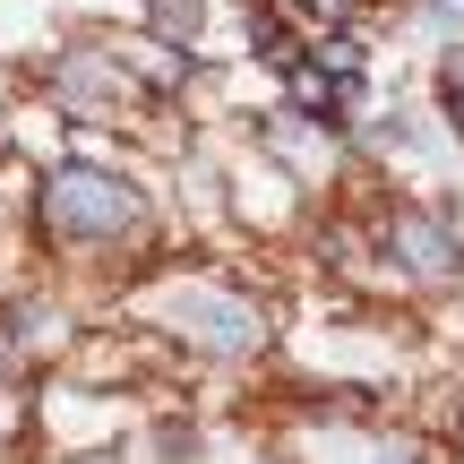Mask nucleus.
<instances>
[{"mask_svg":"<svg viewBox=\"0 0 464 464\" xmlns=\"http://www.w3.org/2000/svg\"><path fill=\"white\" fill-rule=\"evenodd\" d=\"M44 224L69 232V241H112V232L138 224V189L121 181V172L69 164V172H52V181H44Z\"/></svg>","mask_w":464,"mask_h":464,"instance_id":"1","label":"nucleus"},{"mask_svg":"<svg viewBox=\"0 0 464 464\" xmlns=\"http://www.w3.org/2000/svg\"><path fill=\"white\" fill-rule=\"evenodd\" d=\"M172 327H189L207 353H258V335H266V318L249 310V301H232V293H172Z\"/></svg>","mask_w":464,"mask_h":464,"instance_id":"2","label":"nucleus"},{"mask_svg":"<svg viewBox=\"0 0 464 464\" xmlns=\"http://www.w3.org/2000/svg\"><path fill=\"white\" fill-rule=\"evenodd\" d=\"M387 249H396V258L413 266L421 284H448V276H464L456 232L439 224V216H421V207H396V216H387Z\"/></svg>","mask_w":464,"mask_h":464,"instance_id":"3","label":"nucleus"},{"mask_svg":"<svg viewBox=\"0 0 464 464\" xmlns=\"http://www.w3.org/2000/svg\"><path fill=\"white\" fill-rule=\"evenodd\" d=\"M249 44H258V61H276V69L301 61V44L284 34V17H266V9H249Z\"/></svg>","mask_w":464,"mask_h":464,"instance_id":"4","label":"nucleus"},{"mask_svg":"<svg viewBox=\"0 0 464 464\" xmlns=\"http://www.w3.org/2000/svg\"><path fill=\"white\" fill-rule=\"evenodd\" d=\"M155 34L164 44H189L198 34V0H155Z\"/></svg>","mask_w":464,"mask_h":464,"instance_id":"5","label":"nucleus"},{"mask_svg":"<svg viewBox=\"0 0 464 464\" xmlns=\"http://www.w3.org/2000/svg\"><path fill=\"white\" fill-rule=\"evenodd\" d=\"M430 17L439 26H464V0H430Z\"/></svg>","mask_w":464,"mask_h":464,"instance_id":"6","label":"nucleus"},{"mask_svg":"<svg viewBox=\"0 0 464 464\" xmlns=\"http://www.w3.org/2000/svg\"><path fill=\"white\" fill-rule=\"evenodd\" d=\"M448 95H464V52H448Z\"/></svg>","mask_w":464,"mask_h":464,"instance_id":"7","label":"nucleus"},{"mask_svg":"<svg viewBox=\"0 0 464 464\" xmlns=\"http://www.w3.org/2000/svg\"><path fill=\"white\" fill-rule=\"evenodd\" d=\"M448 103H456V130H464V95H448Z\"/></svg>","mask_w":464,"mask_h":464,"instance_id":"8","label":"nucleus"},{"mask_svg":"<svg viewBox=\"0 0 464 464\" xmlns=\"http://www.w3.org/2000/svg\"><path fill=\"white\" fill-rule=\"evenodd\" d=\"M370 464H396V456H370Z\"/></svg>","mask_w":464,"mask_h":464,"instance_id":"9","label":"nucleus"},{"mask_svg":"<svg viewBox=\"0 0 464 464\" xmlns=\"http://www.w3.org/2000/svg\"><path fill=\"white\" fill-rule=\"evenodd\" d=\"M353 9H370V0H353Z\"/></svg>","mask_w":464,"mask_h":464,"instance_id":"10","label":"nucleus"}]
</instances>
